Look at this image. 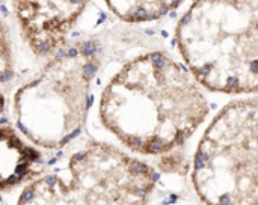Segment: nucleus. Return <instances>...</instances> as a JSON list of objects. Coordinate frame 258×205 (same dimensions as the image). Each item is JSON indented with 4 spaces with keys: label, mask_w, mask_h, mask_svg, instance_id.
Instances as JSON below:
<instances>
[{
    "label": "nucleus",
    "mask_w": 258,
    "mask_h": 205,
    "mask_svg": "<svg viewBox=\"0 0 258 205\" xmlns=\"http://www.w3.org/2000/svg\"><path fill=\"white\" fill-rule=\"evenodd\" d=\"M101 65L97 38H73L11 94V124L41 153L67 150L88 124Z\"/></svg>",
    "instance_id": "nucleus-2"
},
{
    "label": "nucleus",
    "mask_w": 258,
    "mask_h": 205,
    "mask_svg": "<svg viewBox=\"0 0 258 205\" xmlns=\"http://www.w3.org/2000/svg\"><path fill=\"white\" fill-rule=\"evenodd\" d=\"M17 35L35 59L47 60L71 39L92 0H11Z\"/></svg>",
    "instance_id": "nucleus-6"
},
{
    "label": "nucleus",
    "mask_w": 258,
    "mask_h": 205,
    "mask_svg": "<svg viewBox=\"0 0 258 205\" xmlns=\"http://www.w3.org/2000/svg\"><path fill=\"white\" fill-rule=\"evenodd\" d=\"M175 42L194 79L224 94L258 92V15L242 0H195Z\"/></svg>",
    "instance_id": "nucleus-3"
},
{
    "label": "nucleus",
    "mask_w": 258,
    "mask_h": 205,
    "mask_svg": "<svg viewBox=\"0 0 258 205\" xmlns=\"http://www.w3.org/2000/svg\"><path fill=\"white\" fill-rule=\"evenodd\" d=\"M154 169L118 144L89 139L21 187L15 205H148Z\"/></svg>",
    "instance_id": "nucleus-4"
},
{
    "label": "nucleus",
    "mask_w": 258,
    "mask_h": 205,
    "mask_svg": "<svg viewBox=\"0 0 258 205\" xmlns=\"http://www.w3.org/2000/svg\"><path fill=\"white\" fill-rule=\"evenodd\" d=\"M44 169V153L30 145L12 124H0V193L26 186Z\"/></svg>",
    "instance_id": "nucleus-7"
},
{
    "label": "nucleus",
    "mask_w": 258,
    "mask_h": 205,
    "mask_svg": "<svg viewBox=\"0 0 258 205\" xmlns=\"http://www.w3.org/2000/svg\"><path fill=\"white\" fill-rule=\"evenodd\" d=\"M17 76V59L14 50L12 29L0 6V86L9 85Z\"/></svg>",
    "instance_id": "nucleus-9"
},
{
    "label": "nucleus",
    "mask_w": 258,
    "mask_h": 205,
    "mask_svg": "<svg viewBox=\"0 0 258 205\" xmlns=\"http://www.w3.org/2000/svg\"><path fill=\"white\" fill-rule=\"evenodd\" d=\"M248 8H251L255 14L258 15V0H242Z\"/></svg>",
    "instance_id": "nucleus-11"
},
{
    "label": "nucleus",
    "mask_w": 258,
    "mask_h": 205,
    "mask_svg": "<svg viewBox=\"0 0 258 205\" xmlns=\"http://www.w3.org/2000/svg\"><path fill=\"white\" fill-rule=\"evenodd\" d=\"M107 11L121 23L145 24L175 11L184 0H103Z\"/></svg>",
    "instance_id": "nucleus-8"
},
{
    "label": "nucleus",
    "mask_w": 258,
    "mask_h": 205,
    "mask_svg": "<svg viewBox=\"0 0 258 205\" xmlns=\"http://www.w3.org/2000/svg\"><path fill=\"white\" fill-rule=\"evenodd\" d=\"M6 109H8V97L3 91H0V115L5 113Z\"/></svg>",
    "instance_id": "nucleus-10"
},
{
    "label": "nucleus",
    "mask_w": 258,
    "mask_h": 205,
    "mask_svg": "<svg viewBox=\"0 0 258 205\" xmlns=\"http://www.w3.org/2000/svg\"><path fill=\"white\" fill-rule=\"evenodd\" d=\"M207 205H258V103L233 101L207 127L194 160Z\"/></svg>",
    "instance_id": "nucleus-5"
},
{
    "label": "nucleus",
    "mask_w": 258,
    "mask_h": 205,
    "mask_svg": "<svg viewBox=\"0 0 258 205\" xmlns=\"http://www.w3.org/2000/svg\"><path fill=\"white\" fill-rule=\"evenodd\" d=\"M207 113L200 83L163 51L125 60L104 83L97 103L100 125L119 147L141 157L174 153Z\"/></svg>",
    "instance_id": "nucleus-1"
}]
</instances>
